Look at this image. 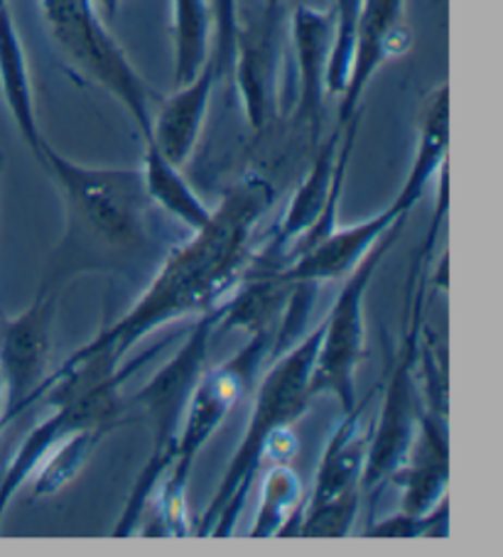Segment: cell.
<instances>
[{"instance_id":"cell-1","label":"cell","mask_w":503,"mask_h":557,"mask_svg":"<svg viewBox=\"0 0 503 557\" xmlns=\"http://www.w3.org/2000/svg\"><path fill=\"white\" fill-rule=\"evenodd\" d=\"M275 201L266 177L248 175L231 187L209 221L170 248L135 305L70 359L99 357L119 369L128 351L160 326L205 314L236 290L254 261L256 228Z\"/></svg>"},{"instance_id":"cell-2","label":"cell","mask_w":503,"mask_h":557,"mask_svg":"<svg viewBox=\"0 0 503 557\" xmlns=\"http://www.w3.org/2000/svg\"><path fill=\"white\" fill-rule=\"evenodd\" d=\"M37 162L64 205V234L42 283L50 290L60 293L62 285L86 273L148 283L170 248L182 242L164 232L158 219L162 211L145 191L140 170L82 165L47 140Z\"/></svg>"},{"instance_id":"cell-3","label":"cell","mask_w":503,"mask_h":557,"mask_svg":"<svg viewBox=\"0 0 503 557\" xmlns=\"http://www.w3.org/2000/svg\"><path fill=\"white\" fill-rule=\"evenodd\" d=\"M319 339H322V324L270 361V369L256 388L254 416H250L246 435L238 442L236 455L226 467L214 498L197 523V535L229 537L236 533L250 486L268 459L275 435L285 428H293V422L305 416L312 400L309 379H312Z\"/></svg>"},{"instance_id":"cell-4","label":"cell","mask_w":503,"mask_h":557,"mask_svg":"<svg viewBox=\"0 0 503 557\" xmlns=\"http://www.w3.org/2000/svg\"><path fill=\"white\" fill-rule=\"evenodd\" d=\"M270 357H273V337L258 334L226 363L201 373L192 391L185 418H182L172 462L148 504L155 518V528L148 535L187 537L192 533L187 518V484L192 467Z\"/></svg>"},{"instance_id":"cell-5","label":"cell","mask_w":503,"mask_h":557,"mask_svg":"<svg viewBox=\"0 0 503 557\" xmlns=\"http://www.w3.org/2000/svg\"><path fill=\"white\" fill-rule=\"evenodd\" d=\"M221 305L211 307L205 314H199L197 326L187 334L185 344L177 349L175 357L164 363V367L150 379L148 386L140 393H135L131 400V406L143 410V416L152 422L155 449L148 465H145L140 472L138 482H135L128 504L123 508V516L119 518V525H115L113 531L115 537L135 533L140 518L148 511L155 488H158L162 474L168 472L192 391H195L201 373L207 371L211 339L219 334Z\"/></svg>"},{"instance_id":"cell-6","label":"cell","mask_w":503,"mask_h":557,"mask_svg":"<svg viewBox=\"0 0 503 557\" xmlns=\"http://www.w3.org/2000/svg\"><path fill=\"white\" fill-rule=\"evenodd\" d=\"M420 258L415 261L410 283L415 285L408 300V322L398 351H395L389 381H385V396L381 403V416L373 420L369 457L364 469V494H376L389 484V479L408 462L410 449L420 430V418L425 410L422 386H420V342H422V314H425V261L432 248V242L425 238Z\"/></svg>"},{"instance_id":"cell-7","label":"cell","mask_w":503,"mask_h":557,"mask_svg":"<svg viewBox=\"0 0 503 557\" xmlns=\"http://www.w3.org/2000/svg\"><path fill=\"white\" fill-rule=\"evenodd\" d=\"M40 8L52 42L72 70L111 94L128 111L140 140H148L150 101H160V96L135 72L128 54L101 21L94 0H40Z\"/></svg>"},{"instance_id":"cell-8","label":"cell","mask_w":503,"mask_h":557,"mask_svg":"<svg viewBox=\"0 0 503 557\" xmlns=\"http://www.w3.org/2000/svg\"><path fill=\"white\" fill-rule=\"evenodd\" d=\"M366 403H356L342 412L340 425L319 459L315 488L303 506L297 535L303 537H346L352 535L364 496V469L369 457L373 420H366Z\"/></svg>"},{"instance_id":"cell-9","label":"cell","mask_w":503,"mask_h":557,"mask_svg":"<svg viewBox=\"0 0 503 557\" xmlns=\"http://www.w3.org/2000/svg\"><path fill=\"white\" fill-rule=\"evenodd\" d=\"M405 221L408 219L395 221L381 242L371 248L369 256L346 275V283L336 295L332 312L322 322V339H319L309 391H312V398L322 396V393H332L340 400L342 412L352 410L359 403V398H356V371H359L366 357L364 297L373 281L376 268L381 265L383 258L391 253L393 244L398 242Z\"/></svg>"},{"instance_id":"cell-10","label":"cell","mask_w":503,"mask_h":557,"mask_svg":"<svg viewBox=\"0 0 503 557\" xmlns=\"http://www.w3.org/2000/svg\"><path fill=\"white\" fill-rule=\"evenodd\" d=\"M361 113L354 116L344 128L336 126L329 138L319 143V150L309 165L305 180L299 182L293 199L285 207V214L275 226L270 242L254 253L248 271H280L285 265L290 248L322 219L324 209L332 201L342 199L346 170L356 143V131H359Z\"/></svg>"},{"instance_id":"cell-11","label":"cell","mask_w":503,"mask_h":557,"mask_svg":"<svg viewBox=\"0 0 503 557\" xmlns=\"http://www.w3.org/2000/svg\"><path fill=\"white\" fill-rule=\"evenodd\" d=\"M57 293L40 287L35 302L15 317H0V379L3 416L0 430L40 400L52 373V326Z\"/></svg>"},{"instance_id":"cell-12","label":"cell","mask_w":503,"mask_h":557,"mask_svg":"<svg viewBox=\"0 0 503 557\" xmlns=\"http://www.w3.org/2000/svg\"><path fill=\"white\" fill-rule=\"evenodd\" d=\"M403 13L405 0H361L349 84L340 96V128L361 113V99L376 72L389 60L408 52L410 33L403 23Z\"/></svg>"},{"instance_id":"cell-13","label":"cell","mask_w":503,"mask_h":557,"mask_svg":"<svg viewBox=\"0 0 503 557\" xmlns=\"http://www.w3.org/2000/svg\"><path fill=\"white\" fill-rule=\"evenodd\" d=\"M290 37L297 62V106L295 126L309 133L312 146L322 140V119L327 99V66L334 42V8L322 11L312 5H297L290 15Z\"/></svg>"},{"instance_id":"cell-14","label":"cell","mask_w":503,"mask_h":557,"mask_svg":"<svg viewBox=\"0 0 503 557\" xmlns=\"http://www.w3.org/2000/svg\"><path fill=\"white\" fill-rule=\"evenodd\" d=\"M408 216L410 214H405V211L389 205V209L359 221V224L344 228L336 226L332 234L322 238V242L307 248L305 253L290 258V261L275 273L287 283L322 285L340 281V277L349 275L354 268L369 256L371 248L381 242L395 221Z\"/></svg>"},{"instance_id":"cell-15","label":"cell","mask_w":503,"mask_h":557,"mask_svg":"<svg viewBox=\"0 0 503 557\" xmlns=\"http://www.w3.org/2000/svg\"><path fill=\"white\" fill-rule=\"evenodd\" d=\"M389 484L403 488L401 513L425 518L447 504L450 484V435L447 412L425 408L408 462L395 472Z\"/></svg>"},{"instance_id":"cell-16","label":"cell","mask_w":503,"mask_h":557,"mask_svg":"<svg viewBox=\"0 0 503 557\" xmlns=\"http://www.w3.org/2000/svg\"><path fill=\"white\" fill-rule=\"evenodd\" d=\"M217 82L214 60H209L195 79L175 86V94L160 99L158 116L150 123V138L143 143H152L172 165H185L205 128Z\"/></svg>"},{"instance_id":"cell-17","label":"cell","mask_w":503,"mask_h":557,"mask_svg":"<svg viewBox=\"0 0 503 557\" xmlns=\"http://www.w3.org/2000/svg\"><path fill=\"white\" fill-rule=\"evenodd\" d=\"M0 91H3L5 106L11 111V119L15 121L17 133H21L27 150L37 160L45 146V136L40 123H37L30 66H27L25 47L21 42V35H17L8 0L0 5Z\"/></svg>"},{"instance_id":"cell-18","label":"cell","mask_w":503,"mask_h":557,"mask_svg":"<svg viewBox=\"0 0 503 557\" xmlns=\"http://www.w3.org/2000/svg\"><path fill=\"white\" fill-rule=\"evenodd\" d=\"M447 146H450V86L444 82L428 96V101L422 106L418 146H415L413 165L408 170V177H405L401 191L391 201L395 209L410 214V211L418 207V201L422 199L432 177L447 165Z\"/></svg>"},{"instance_id":"cell-19","label":"cell","mask_w":503,"mask_h":557,"mask_svg":"<svg viewBox=\"0 0 503 557\" xmlns=\"http://www.w3.org/2000/svg\"><path fill=\"white\" fill-rule=\"evenodd\" d=\"M143 185L164 216L180 221L187 232H197L209 221L211 209L199 199L177 165L162 156L152 143H143Z\"/></svg>"},{"instance_id":"cell-20","label":"cell","mask_w":503,"mask_h":557,"mask_svg":"<svg viewBox=\"0 0 503 557\" xmlns=\"http://www.w3.org/2000/svg\"><path fill=\"white\" fill-rule=\"evenodd\" d=\"M305 492L299 474L287 462H273L260 479V496L250 537H283L290 525H299ZM297 535V528H295Z\"/></svg>"},{"instance_id":"cell-21","label":"cell","mask_w":503,"mask_h":557,"mask_svg":"<svg viewBox=\"0 0 503 557\" xmlns=\"http://www.w3.org/2000/svg\"><path fill=\"white\" fill-rule=\"evenodd\" d=\"M211 25H214V11L209 0H172L175 86L195 79L211 60Z\"/></svg>"},{"instance_id":"cell-22","label":"cell","mask_w":503,"mask_h":557,"mask_svg":"<svg viewBox=\"0 0 503 557\" xmlns=\"http://www.w3.org/2000/svg\"><path fill=\"white\" fill-rule=\"evenodd\" d=\"M103 435L106 430L101 428H84L57 442L52 453L42 459V465L37 467V472L33 474L35 496L60 494L62 488L82 472L86 459L91 457L94 447L99 445Z\"/></svg>"},{"instance_id":"cell-23","label":"cell","mask_w":503,"mask_h":557,"mask_svg":"<svg viewBox=\"0 0 503 557\" xmlns=\"http://www.w3.org/2000/svg\"><path fill=\"white\" fill-rule=\"evenodd\" d=\"M359 8L361 0H334V42L327 66V91L332 96H342L346 84H349Z\"/></svg>"},{"instance_id":"cell-24","label":"cell","mask_w":503,"mask_h":557,"mask_svg":"<svg viewBox=\"0 0 503 557\" xmlns=\"http://www.w3.org/2000/svg\"><path fill=\"white\" fill-rule=\"evenodd\" d=\"M366 537H398V541H405V537H422V535H447V504L440 506L438 511L425 516V518H413L405 513H393L389 518H383L379 523H371V528H366Z\"/></svg>"},{"instance_id":"cell-25","label":"cell","mask_w":503,"mask_h":557,"mask_svg":"<svg viewBox=\"0 0 503 557\" xmlns=\"http://www.w3.org/2000/svg\"><path fill=\"white\" fill-rule=\"evenodd\" d=\"M211 11H214L217 25V54L211 60H214L219 79H224L234 70L236 45L241 35L238 0H211Z\"/></svg>"},{"instance_id":"cell-26","label":"cell","mask_w":503,"mask_h":557,"mask_svg":"<svg viewBox=\"0 0 503 557\" xmlns=\"http://www.w3.org/2000/svg\"><path fill=\"white\" fill-rule=\"evenodd\" d=\"M283 3H285V0H266V17H273V21H275Z\"/></svg>"},{"instance_id":"cell-27","label":"cell","mask_w":503,"mask_h":557,"mask_svg":"<svg viewBox=\"0 0 503 557\" xmlns=\"http://www.w3.org/2000/svg\"><path fill=\"white\" fill-rule=\"evenodd\" d=\"M0 416H3V379H0Z\"/></svg>"},{"instance_id":"cell-28","label":"cell","mask_w":503,"mask_h":557,"mask_svg":"<svg viewBox=\"0 0 503 557\" xmlns=\"http://www.w3.org/2000/svg\"><path fill=\"white\" fill-rule=\"evenodd\" d=\"M0 170H3V156H0Z\"/></svg>"},{"instance_id":"cell-29","label":"cell","mask_w":503,"mask_h":557,"mask_svg":"<svg viewBox=\"0 0 503 557\" xmlns=\"http://www.w3.org/2000/svg\"><path fill=\"white\" fill-rule=\"evenodd\" d=\"M5 3V0H0V5H3Z\"/></svg>"}]
</instances>
